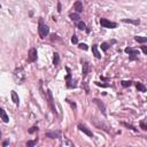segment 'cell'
<instances>
[{
	"label": "cell",
	"instance_id": "obj_18",
	"mask_svg": "<svg viewBox=\"0 0 147 147\" xmlns=\"http://www.w3.org/2000/svg\"><path fill=\"white\" fill-rule=\"evenodd\" d=\"M70 18H71L72 21H78L80 17H79V14H77V13H74V14H70Z\"/></svg>",
	"mask_w": 147,
	"mask_h": 147
},
{
	"label": "cell",
	"instance_id": "obj_1",
	"mask_svg": "<svg viewBox=\"0 0 147 147\" xmlns=\"http://www.w3.org/2000/svg\"><path fill=\"white\" fill-rule=\"evenodd\" d=\"M13 77H14V80H15L16 84H22V83L25 80V74H24L23 68H17V69H15Z\"/></svg>",
	"mask_w": 147,
	"mask_h": 147
},
{
	"label": "cell",
	"instance_id": "obj_11",
	"mask_svg": "<svg viewBox=\"0 0 147 147\" xmlns=\"http://www.w3.org/2000/svg\"><path fill=\"white\" fill-rule=\"evenodd\" d=\"M74 8L76 9L77 13H80V11H83V3L80 1H76L74 3Z\"/></svg>",
	"mask_w": 147,
	"mask_h": 147
},
{
	"label": "cell",
	"instance_id": "obj_33",
	"mask_svg": "<svg viewBox=\"0 0 147 147\" xmlns=\"http://www.w3.org/2000/svg\"><path fill=\"white\" fill-rule=\"evenodd\" d=\"M0 138H1V132H0Z\"/></svg>",
	"mask_w": 147,
	"mask_h": 147
},
{
	"label": "cell",
	"instance_id": "obj_24",
	"mask_svg": "<svg viewBox=\"0 0 147 147\" xmlns=\"http://www.w3.org/2000/svg\"><path fill=\"white\" fill-rule=\"evenodd\" d=\"M140 127H141L142 130H145V131L147 130V125H146V122H145V121H141V122H140Z\"/></svg>",
	"mask_w": 147,
	"mask_h": 147
},
{
	"label": "cell",
	"instance_id": "obj_15",
	"mask_svg": "<svg viewBox=\"0 0 147 147\" xmlns=\"http://www.w3.org/2000/svg\"><path fill=\"white\" fill-rule=\"evenodd\" d=\"M53 63H54V65H59V63H60V56H59V54H57V53H54Z\"/></svg>",
	"mask_w": 147,
	"mask_h": 147
},
{
	"label": "cell",
	"instance_id": "obj_7",
	"mask_svg": "<svg viewBox=\"0 0 147 147\" xmlns=\"http://www.w3.org/2000/svg\"><path fill=\"white\" fill-rule=\"evenodd\" d=\"M45 136L47 138H51V139H56V138L61 137V132L60 131H49V132H46Z\"/></svg>",
	"mask_w": 147,
	"mask_h": 147
},
{
	"label": "cell",
	"instance_id": "obj_13",
	"mask_svg": "<svg viewBox=\"0 0 147 147\" xmlns=\"http://www.w3.org/2000/svg\"><path fill=\"white\" fill-rule=\"evenodd\" d=\"M0 117L3 119V122H8L9 119H8V116H7V114H6V111L2 109V108H0Z\"/></svg>",
	"mask_w": 147,
	"mask_h": 147
},
{
	"label": "cell",
	"instance_id": "obj_6",
	"mask_svg": "<svg viewBox=\"0 0 147 147\" xmlns=\"http://www.w3.org/2000/svg\"><path fill=\"white\" fill-rule=\"evenodd\" d=\"M29 62H34L37 60V49L36 48H31L29 51V56H28Z\"/></svg>",
	"mask_w": 147,
	"mask_h": 147
},
{
	"label": "cell",
	"instance_id": "obj_28",
	"mask_svg": "<svg viewBox=\"0 0 147 147\" xmlns=\"http://www.w3.org/2000/svg\"><path fill=\"white\" fill-rule=\"evenodd\" d=\"M80 49H84V51H86L88 47H87V45L86 44H79V46H78Z\"/></svg>",
	"mask_w": 147,
	"mask_h": 147
},
{
	"label": "cell",
	"instance_id": "obj_2",
	"mask_svg": "<svg viewBox=\"0 0 147 147\" xmlns=\"http://www.w3.org/2000/svg\"><path fill=\"white\" fill-rule=\"evenodd\" d=\"M48 32H49V28H48L46 24H44L42 20H40V21H39V28H38L39 37H40V38H45V37L48 34Z\"/></svg>",
	"mask_w": 147,
	"mask_h": 147
},
{
	"label": "cell",
	"instance_id": "obj_20",
	"mask_svg": "<svg viewBox=\"0 0 147 147\" xmlns=\"http://www.w3.org/2000/svg\"><path fill=\"white\" fill-rule=\"evenodd\" d=\"M136 86H137V88H138L139 91H141V92H145V91H146V87H145L141 83H137V84H136Z\"/></svg>",
	"mask_w": 147,
	"mask_h": 147
},
{
	"label": "cell",
	"instance_id": "obj_25",
	"mask_svg": "<svg viewBox=\"0 0 147 147\" xmlns=\"http://www.w3.org/2000/svg\"><path fill=\"white\" fill-rule=\"evenodd\" d=\"M124 126H126V127H129V129H131V130H133V131H137V129L134 127V126H132V125H130V124H127V123H122Z\"/></svg>",
	"mask_w": 147,
	"mask_h": 147
},
{
	"label": "cell",
	"instance_id": "obj_26",
	"mask_svg": "<svg viewBox=\"0 0 147 147\" xmlns=\"http://www.w3.org/2000/svg\"><path fill=\"white\" fill-rule=\"evenodd\" d=\"M37 144V140H30L26 142V146H34Z\"/></svg>",
	"mask_w": 147,
	"mask_h": 147
},
{
	"label": "cell",
	"instance_id": "obj_23",
	"mask_svg": "<svg viewBox=\"0 0 147 147\" xmlns=\"http://www.w3.org/2000/svg\"><path fill=\"white\" fill-rule=\"evenodd\" d=\"M131 84H132V82H130V80H129V82H127V80H123V82H122V86H124V87L130 86Z\"/></svg>",
	"mask_w": 147,
	"mask_h": 147
},
{
	"label": "cell",
	"instance_id": "obj_3",
	"mask_svg": "<svg viewBox=\"0 0 147 147\" xmlns=\"http://www.w3.org/2000/svg\"><path fill=\"white\" fill-rule=\"evenodd\" d=\"M92 122H93V124H94L95 127H98V129H100V130H103V131H106V132H110V127H109L107 124H105L101 119L92 118Z\"/></svg>",
	"mask_w": 147,
	"mask_h": 147
},
{
	"label": "cell",
	"instance_id": "obj_32",
	"mask_svg": "<svg viewBox=\"0 0 147 147\" xmlns=\"http://www.w3.org/2000/svg\"><path fill=\"white\" fill-rule=\"evenodd\" d=\"M57 10H59V11H61V5H60V3L57 5Z\"/></svg>",
	"mask_w": 147,
	"mask_h": 147
},
{
	"label": "cell",
	"instance_id": "obj_10",
	"mask_svg": "<svg viewBox=\"0 0 147 147\" xmlns=\"http://www.w3.org/2000/svg\"><path fill=\"white\" fill-rule=\"evenodd\" d=\"M93 102L99 107V109L102 111V114H106V107H105V105H103L99 99H94V100H93Z\"/></svg>",
	"mask_w": 147,
	"mask_h": 147
},
{
	"label": "cell",
	"instance_id": "obj_14",
	"mask_svg": "<svg viewBox=\"0 0 147 147\" xmlns=\"http://www.w3.org/2000/svg\"><path fill=\"white\" fill-rule=\"evenodd\" d=\"M10 94H11V99H13L14 103H15V105H18V101H20V100H18V95L16 94V92H15V91H11Z\"/></svg>",
	"mask_w": 147,
	"mask_h": 147
},
{
	"label": "cell",
	"instance_id": "obj_19",
	"mask_svg": "<svg viewBox=\"0 0 147 147\" xmlns=\"http://www.w3.org/2000/svg\"><path fill=\"white\" fill-rule=\"evenodd\" d=\"M123 22H125V23H133V24H139L140 23V21L139 20H123Z\"/></svg>",
	"mask_w": 147,
	"mask_h": 147
},
{
	"label": "cell",
	"instance_id": "obj_29",
	"mask_svg": "<svg viewBox=\"0 0 147 147\" xmlns=\"http://www.w3.org/2000/svg\"><path fill=\"white\" fill-rule=\"evenodd\" d=\"M36 131H38V126H32V127L29 130V133H33V132H36Z\"/></svg>",
	"mask_w": 147,
	"mask_h": 147
},
{
	"label": "cell",
	"instance_id": "obj_16",
	"mask_svg": "<svg viewBox=\"0 0 147 147\" xmlns=\"http://www.w3.org/2000/svg\"><path fill=\"white\" fill-rule=\"evenodd\" d=\"M61 145H62V146H69V147H72V146H74V144H72L71 141H69L68 139H65V138H64V140H62Z\"/></svg>",
	"mask_w": 147,
	"mask_h": 147
},
{
	"label": "cell",
	"instance_id": "obj_30",
	"mask_svg": "<svg viewBox=\"0 0 147 147\" xmlns=\"http://www.w3.org/2000/svg\"><path fill=\"white\" fill-rule=\"evenodd\" d=\"M71 42H72V44H77V42H78V39H77V37H76L75 34H74L72 38H71Z\"/></svg>",
	"mask_w": 147,
	"mask_h": 147
},
{
	"label": "cell",
	"instance_id": "obj_31",
	"mask_svg": "<svg viewBox=\"0 0 147 147\" xmlns=\"http://www.w3.org/2000/svg\"><path fill=\"white\" fill-rule=\"evenodd\" d=\"M141 49H142L144 54H147V48H146V46H142V47H141Z\"/></svg>",
	"mask_w": 147,
	"mask_h": 147
},
{
	"label": "cell",
	"instance_id": "obj_21",
	"mask_svg": "<svg viewBox=\"0 0 147 147\" xmlns=\"http://www.w3.org/2000/svg\"><path fill=\"white\" fill-rule=\"evenodd\" d=\"M134 39H136V41H138V42H146V41H147V38H146V37H136Z\"/></svg>",
	"mask_w": 147,
	"mask_h": 147
},
{
	"label": "cell",
	"instance_id": "obj_22",
	"mask_svg": "<svg viewBox=\"0 0 147 147\" xmlns=\"http://www.w3.org/2000/svg\"><path fill=\"white\" fill-rule=\"evenodd\" d=\"M108 48H109V44H108V42H103V44H101V49H102L103 52L108 51Z\"/></svg>",
	"mask_w": 147,
	"mask_h": 147
},
{
	"label": "cell",
	"instance_id": "obj_8",
	"mask_svg": "<svg viewBox=\"0 0 147 147\" xmlns=\"http://www.w3.org/2000/svg\"><path fill=\"white\" fill-rule=\"evenodd\" d=\"M82 68H83V76H86L88 74V71H90V64H88V62L85 61V60H83L82 61Z\"/></svg>",
	"mask_w": 147,
	"mask_h": 147
},
{
	"label": "cell",
	"instance_id": "obj_12",
	"mask_svg": "<svg viewBox=\"0 0 147 147\" xmlns=\"http://www.w3.org/2000/svg\"><path fill=\"white\" fill-rule=\"evenodd\" d=\"M92 52H93V54H94V56H95L96 59H100V57H101V54L99 53L96 45H93V46H92Z\"/></svg>",
	"mask_w": 147,
	"mask_h": 147
},
{
	"label": "cell",
	"instance_id": "obj_4",
	"mask_svg": "<svg viewBox=\"0 0 147 147\" xmlns=\"http://www.w3.org/2000/svg\"><path fill=\"white\" fill-rule=\"evenodd\" d=\"M46 98H47V102H48V105H49V107H51V110L55 114V113H56V110H55V106H54V99H53L52 92H51L49 90H47V91H46Z\"/></svg>",
	"mask_w": 147,
	"mask_h": 147
},
{
	"label": "cell",
	"instance_id": "obj_27",
	"mask_svg": "<svg viewBox=\"0 0 147 147\" xmlns=\"http://www.w3.org/2000/svg\"><path fill=\"white\" fill-rule=\"evenodd\" d=\"M85 26H86V25H85V23H84V22H79V23H78V28H79L80 30H84V29H85Z\"/></svg>",
	"mask_w": 147,
	"mask_h": 147
},
{
	"label": "cell",
	"instance_id": "obj_5",
	"mask_svg": "<svg viewBox=\"0 0 147 147\" xmlns=\"http://www.w3.org/2000/svg\"><path fill=\"white\" fill-rule=\"evenodd\" d=\"M100 24H101V26H103V28H108V29H114V28L117 26L116 23L110 22V21H108L107 18H101V20H100Z\"/></svg>",
	"mask_w": 147,
	"mask_h": 147
},
{
	"label": "cell",
	"instance_id": "obj_17",
	"mask_svg": "<svg viewBox=\"0 0 147 147\" xmlns=\"http://www.w3.org/2000/svg\"><path fill=\"white\" fill-rule=\"evenodd\" d=\"M125 52H126V53H129V54H131L132 56L138 54V51H136V49H132V48H125Z\"/></svg>",
	"mask_w": 147,
	"mask_h": 147
},
{
	"label": "cell",
	"instance_id": "obj_9",
	"mask_svg": "<svg viewBox=\"0 0 147 147\" xmlns=\"http://www.w3.org/2000/svg\"><path fill=\"white\" fill-rule=\"evenodd\" d=\"M78 129L82 131V132H84L86 136H88V137H93V133H92V131L91 130H88L85 125H83V124H79L78 125Z\"/></svg>",
	"mask_w": 147,
	"mask_h": 147
}]
</instances>
